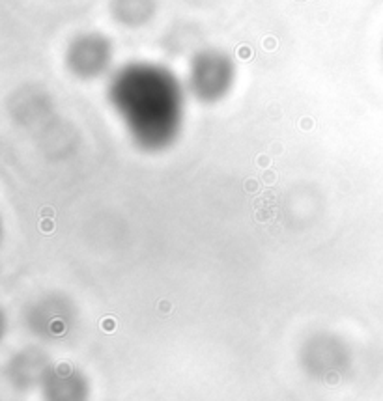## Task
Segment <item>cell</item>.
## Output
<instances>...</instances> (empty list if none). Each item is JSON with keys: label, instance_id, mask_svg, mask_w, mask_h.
I'll list each match as a JSON object with an SVG mask.
<instances>
[{"label": "cell", "instance_id": "cell-1", "mask_svg": "<svg viewBox=\"0 0 383 401\" xmlns=\"http://www.w3.org/2000/svg\"><path fill=\"white\" fill-rule=\"evenodd\" d=\"M109 101L146 151H161L178 140L185 118V88L171 69L150 62L127 63L112 75Z\"/></svg>", "mask_w": 383, "mask_h": 401}, {"label": "cell", "instance_id": "cell-3", "mask_svg": "<svg viewBox=\"0 0 383 401\" xmlns=\"http://www.w3.org/2000/svg\"><path fill=\"white\" fill-rule=\"evenodd\" d=\"M112 43L99 34L79 36L68 49L66 63L80 79H97L109 71L112 63Z\"/></svg>", "mask_w": 383, "mask_h": 401}, {"label": "cell", "instance_id": "cell-2", "mask_svg": "<svg viewBox=\"0 0 383 401\" xmlns=\"http://www.w3.org/2000/svg\"><path fill=\"white\" fill-rule=\"evenodd\" d=\"M236 82V65L228 54L208 49L193 58L187 73V90L202 103H217Z\"/></svg>", "mask_w": 383, "mask_h": 401}, {"label": "cell", "instance_id": "cell-4", "mask_svg": "<svg viewBox=\"0 0 383 401\" xmlns=\"http://www.w3.org/2000/svg\"><path fill=\"white\" fill-rule=\"evenodd\" d=\"M155 0H112V13L118 23L139 27L152 19Z\"/></svg>", "mask_w": 383, "mask_h": 401}]
</instances>
